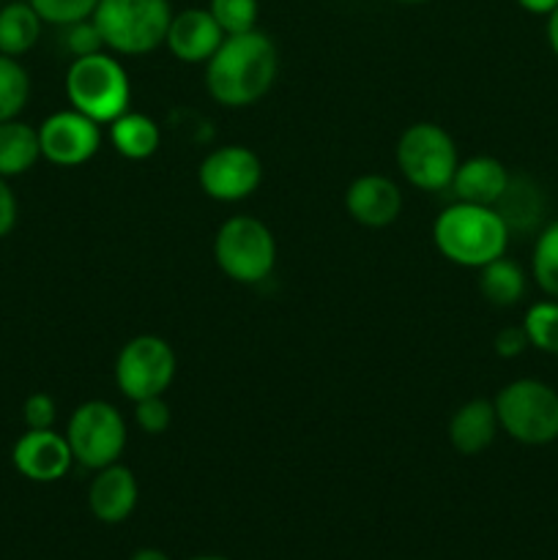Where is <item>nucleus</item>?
Listing matches in <instances>:
<instances>
[{"mask_svg": "<svg viewBox=\"0 0 558 560\" xmlns=\"http://www.w3.org/2000/svg\"><path fill=\"white\" fill-rule=\"evenodd\" d=\"M279 49L263 31L224 36L206 63V91L222 107H249L274 88Z\"/></svg>", "mask_w": 558, "mask_h": 560, "instance_id": "f257e3e1", "label": "nucleus"}, {"mask_svg": "<svg viewBox=\"0 0 558 560\" xmlns=\"http://www.w3.org/2000/svg\"><path fill=\"white\" fill-rule=\"evenodd\" d=\"M42 159L55 167H80L88 164L102 148V126L74 107L47 115L38 126Z\"/></svg>", "mask_w": 558, "mask_h": 560, "instance_id": "9b49d317", "label": "nucleus"}, {"mask_svg": "<svg viewBox=\"0 0 558 560\" xmlns=\"http://www.w3.org/2000/svg\"><path fill=\"white\" fill-rule=\"evenodd\" d=\"M525 348H531L528 337H525L523 323L520 326H507L496 334L492 339V350H496L501 359H518L520 353H525Z\"/></svg>", "mask_w": 558, "mask_h": 560, "instance_id": "7c9ffc66", "label": "nucleus"}, {"mask_svg": "<svg viewBox=\"0 0 558 560\" xmlns=\"http://www.w3.org/2000/svg\"><path fill=\"white\" fill-rule=\"evenodd\" d=\"M66 49H69L74 58H85V55H93V52H104V38L102 33H98L96 22L91 20H82V22H74V25L66 27Z\"/></svg>", "mask_w": 558, "mask_h": 560, "instance_id": "c85d7f7f", "label": "nucleus"}, {"mask_svg": "<svg viewBox=\"0 0 558 560\" xmlns=\"http://www.w3.org/2000/svg\"><path fill=\"white\" fill-rule=\"evenodd\" d=\"M3 5H5V0H0V9H3Z\"/></svg>", "mask_w": 558, "mask_h": 560, "instance_id": "4c0bfd02", "label": "nucleus"}, {"mask_svg": "<svg viewBox=\"0 0 558 560\" xmlns=\"http://www.w3.org/2000/svg\"><path fill=\"white\" fill-rule=\"evenodd\" d=\"M403 202V189L381 173L359 175L345 189V211L353 222L370 230H383L397 222Z\"/></svg>", "mask_w": 558, "mask_h": 560, "instance_id": "ddd939ff", "label": "nucleus"}, {"mask_svg": "<svg viewBox=\"0 0 558 560\" xmlns=\"http://www.w3.org/2000/svg\"><path fill=\"white\" fill-rule=\"evenodd\" d=\"M498 430H501V424H498L492 399H468L452 413L446 435L454 452H460L463 457H476L492 446Z\"/></svg>", "mask_w": 558, "mask_h": 560, "instance_id": "f3484780", "label": "nucleus"}, {"mask_svg": "<svg viewBox=\"0 0 558 560\" xmlns=\"http://www.w3.org/2000/svg\"><path fill=\"white\" fill-rule=\"evenodd\" d=\"M496 208L498 213L507 219L509 230L514 228L525 230L528 224H534L536 219H539V211H542L539 191H536V186L531 184L528 178H512L509 180L507 195L501 197V202H498Z\"/></svg>", "mask_w": 558, "mask_h": 560, "instance_id": "5701e85b", "label": "nucleus"}, {"mask_svg": "<svg viewBox=\"0 0 558 560\" xmlns=\"http://www.w3.org/2000/svg\"><path fill=\"white\" fill-rule=\"evenodd\" d=\"M22 421L27 430H55L58 421V405L49 394L36 392L22 402Z\"/></svg>", "mask_w": 558, "mask_h": 560, "instance_id": "c756f323", "label": "nucleus"}, {"mask_svg": "<svg viewBox=\"0 0 558 560\" xmlns=\"http://www.w3.org/2000/svg\"><path fill=\"white\" fill-rule=\"evenodd\" d=\"M135 424L146 435H162V432H167V427L173 424V410H170L167 399L148 397L135 402Z\"/></svg>", "mask_w": 558, "mask_h": 560, "instance_id": "cd10ccee", "label": "nucleus"}, {"mask_svg": "<svg viewBox=\"0 0 558 560\" xmlns=\"http://www.w3.org/2000/svg\"><path fill=\"white\" fill-rule=\"evenodd\" d=\"M224 42V31L208 9H184L173 14L164 47L181 63H208Z\"/></svg>", "mask_w": 558, "mask_h": 560, "instance_id": "4468645a", "label": "nucleus"}, {"mask_svg": "<svg viewBox=\"0 0 558 560\" xmlns=\"http://www.w3.org/2000/svg\"><path fill=\"white\" fill-rule=\"evenodd\" d=\"M208 11H211L217 25L224 31V36H235V33L255 31L257 16H260V3L257 0H211Z\"/></svg>", "mask_w": 558, "mask_h": 560, "instance_id": "a878e982", "label": "nucleus"}, {"mask_svg": "<svg viewBox=\"0 0 558 560\" xmlns=\"http://www.w3.org/2000/svg\"><path fill=\"white\" fill-rule=\"evenodd\" d=\"M531 273L547 299L558 301V219H553L542 233L536 235L534 257H531Z\"/></svg>", "mask_w": 558, "mask_h": 560, "instance_id": "b1692460", "label": "nucleus"}, {"mask_svg": "<svg viewBox=\"0 0 558 560\" xmlns=\"http://www.w3.org/2000/svg\"><path fill=\"white\" fill-rule=\"evenodd\" d=\"M547 42H550V49L558 58V9L547 16Z\"/></svg>", "mask_w": 558, "mask_h": 560, "instance_id": "72a5a7b5", "label": "nucleus"}, {"mask_svg": "<svg viewBox=\"0 0 558 560\" xmlns=\"http://www.w3.org/2000/svg\"><path fill=\"white\" fill-rule=\"evenodd\" d=\"M399 3H425V0H399Z\"/></svg>", "mask_w": 558, "mask_h": 560, "instance_id": "e433bc0d", "label": "nucleus"}, {"mask_svg": "<svg viewBox=\"0 0 558 560\" xmlns=\"http://www.w3.org/2000/svg\"><path fill=\"white\" fill-rule=\"evenodd\" d=\"M42 16L27 0H14L0 9V55L22 58L42 38Z\"/></svg>", "mask_w": 558, "mask_h": 560, "instance_id": "aec40b11", "label": "nucleus"}, {"mask_svg": "<svg viewBox=\"0 0 558 560\" xmlns=\"http://www.w3.org/2000/svg\"><path fill=\"white\" fill-rule=\"evenodd\" d=\"M107 140L118 156L129 159V162H146L162 145V129L151 115L126 109L120 118L107 126Z\"/></svg>", "mask_w": 558, "mask_h": 560, "instance_id": "a211bd4d", "label": "nucleus"}, {"mask_svg": "<svg viewBox=\"0 0 558 560\" xmlns=\"http://www.w3.org/2000/svg\"><path fill=\"white\" fill-rule=\"evenodd\" d=\"M170 0H98L93 11L104 47L115 55H148L167 38Z\"/></svg>", "mask_w": 558, "mask_h": 560, "instance_id": "20e7f679", "label": "nucleus"}, {"mask_svg": "<svg viewBox=\"0 0 558 560\" xmlns=\"http://www.w3.org/2000/svg\"><path fill=\"white\" fill-rule=\"evenodd\" d=\"M507 164L498 162L496 156H470L457 164L454 178L449 189L454 191L460 202H474V206H492L501 202V197L509 189Z\"/></svg>", "mask_w": 558, "mask_h": 560, "instance_id": "dca6fc26", "label": "nucleus"}, {"mask_svg": "<svg viewBox=\"0 0 558 560\" xmlns=\"http://www.w3.org/2000/svg\"><path fill=\"white\" fill-rule=\"evenodd\" d=\"M27 3L36 9V14L42 16V22L69 27L74 25V22L91 20L98 0H27Z\"/></svg>", "mask_w": 558, "mask_h": 560, "instance_id": "bb28decb", "label": "nucleus"}, {"mask_svg": "<svg viewBox=\"0 0 558 560\" xmlns=\"http://www.w3.org/2000/svg\"><path fill=\"white\" fill-rule=\"evenodd\" d=\"M42 159V145H38V129H33L25 120H3L0 124V175L3 178H16L27 170L36 167Z\"/></svg>", "mask_w": 558, "mask_h": 560, "instance_id": "6ab92c4d", "label": "nucleus"}, {"mask_svg": "<svg viewBox=\"0 0 558 560\" xmlns=\"http://www.w3.org/2000/svg\"><path fill=\"white\" fill-rule=\"evenodd\" d=\"M137 498H140V487H137L135 474L120 463L96 470L88 487V506L93 517L104 525H118L129 520Z\"/></svg>", "mask_w": 558, "mask_h": 560, "instance_id": "2eb2a0df", "label": "nucleus"}, {"mask_svg": "<svg viewBox=\"0 0 558 560\" xmlns=\"http://www.w3.org/2000/svg\"><path fill=\"white\" fill-rule=\"evenodd\" d=\"M189 560H230L224 556H197V558H189Z\"/></svg>", "mask_w": 558, "mask_h": 560, "instance_id": "c9c22d12", "label": "nucleus"}, {"mask_svg": "<svg viewBox=\"0 0 558 560\" xmlns=\"http://www.w3.org/2000/svg\"><path fill=\"white\" fill-rule=\"evenodd\" d=\"M501 432L523 446H547L558 441V392L536 377L507 383L492 399Z\"/></svg>", "mask_w": 558, "mask_h": 560, "instance_id": "39448f33", "label": "nucleus"}, {"mask_svg": "<svg viewBox=\"0 0 558 560\" xmlns=\"http://www.w3.org/2000/svg\"><path fill=\"white\" fill-rule=\"evenodd\" d=\"M202 195L217 202H241L263 184V162L246 145H219L197 167Z\"/></svg>", "mask_w": 558, "mask_h": 560, "instance_id": "9d476101", "label": "nucleus"}, {"mask_svg": "<svg viewBox=\"0 0 558 560\" xmlns=\"http://www.w3.org/2000/svg\"><path fill=\"white\" fill-rule=\"evenodd\" d=\"M11 463H14L16 474L25 476L27 481L53 485L69 474L74 465V454H71L63 432L25 430L11 448Z\"/></svg>", "mask_w": 558, "mask_h": 560, "instance_id": "f8f14e48", "label": "nucleus"}, {"mask_svg": "<svg viewBox=\"0 0 558 560\" xmlns=\"http://www.w3.org/2000/svg\"><path fill=\"white\" fill-rule=\"evenodd\" d=\"M479 293L492 306H514L525 295V271L507 255L479 268Z\"/></svg>", "mask_w": 558, "mask_h": 560, "instance_id": "412c9836", "label": "nucleus"}, {"mask_svg": "<svg viewBox=\"0 0 558 560\" xmlns=\"http://www.w3.org/2000/svg\"><path fill=\"white\" fill-rule=\"evenodd\" d=\"M213 260L219 271L239 284H260L277 266V238L263 219L230 217L213 235Z\"/></svg>", "mask_w": 558, "mask_h": 560, "instance_id": "423d86ee", "label": "nucleus"}, {"mask_svg": "<svg viewBox=\"0 0 558 560\" xmlns=\"http://www.w3.org/2000/svg\"><path fill=\"white\" fill-rule=\"evenodd\" d=\"M66 98L77 113L109 126L129 109L131 80L115 55L93 52L71 60L66 71Z\"/></svg>", "mask_w": 558, "mask_h": 560, "instance_id": "7ed1b4c3", "label": "nucleus"}, {"mask_svg": "<svg viewBox=\"0 0 558 560\" xmlns=\"http://www.w3.org/2000/svg\"><path fill=\"white\" fill-rule=\"evenodd\" d=\"M129 560H170V556L167 552L156 550V547H142V550H137Z\"/></svg>", "mask_w": 558, "mask_h": 560, "instance_id": "f704fd0d", "label": "nucleus"}, {"mask_svg": "<svg viewBox=\"0 0 558 560\" xmlns=\"http://www.w3.org/2000/svg\"><path fill=\"white\" fill-rule=\"evenodd\" d=\"M31 98V74L20 58L0 55V124L14 120Z\"/></svg>", "mask_w": 558, "mask_h": 560, "instance_id": "4be33fe9", "label": "nucleus"}, {"mask_svg": "<svg viewBox=\"0 0 558 560\" xmlns=\"http://www.w3.org/2000/svg\"><path fill=\"white\" fill-rule=\"evenodd\" d=\"M525 337H528L531 348L542 350V353L558 355V301H536L525 310L523 317Z\"/></svg>", "mask_w": 558, "mask_h": 560, "instance_id": "393cba45", "label": "nucleus"}, {"mask_svg": "<svg viewBox=\"0 0 558 560\" xmlns=\"http://www.w3.org/2000/svg\"><path fill=\"white\" fill-rule=\"evenodd\" d=\"M460 164L457 142L443 126L419 120L397 140V167L403 178L419 191H443L452 186Z\"/></svg>", "mask_w": 558, "mask_h": 560, "instance_id": "0eeeda50", "label": "nucleus"}, {"mask_svg": "<svg viewBox=\"0 0 558 560\" xmlns=\"http://www.w3.org/2000/svg\"><path fill=\"white\" fill-rule=\"evenodd\" d=\"M520 9H525L528 14H539V16H550L553 11L558 9V0H518Z\"/></svg>", "mask_w": 558, "mask_h": 560, "instance_id": "473e14b6", "label": "nucleus"}, {"mask_svg": "<svg viewBox=\"0 0 558 560\" xmlns=\"http://www.w3.org/2000/svg\"><path fill=\"white\" fill-rule=\"evenodd\" d=\"M178 372V355L167 339L156 334L131 337L115 359V386L129 402L164 397Z\"/></svg>", "mask_w": 558, "mask_h": 560, "instance_id": "1a4fd4ad", "label": "nucleus"}, {"mask_svg": "<svg viewBox=\"0 0 558 560\" xmlns=\"http://www.w3.org/2000/svg\"><path fill=\"white\" fill-rule=\"evenodd\" d=\"M16 217H20V206H16V197L11 191L9 178L0 175V241L5 235H11V230L16 228Z\"/></svg>", "mask_w": 558, "mask_h": 560, "instance_id": "2f4dec72", "label": "nucleus"}, {"mask_svg": "<svg viewBox=\"0 0 558 560\" xmlns=\"http://www.w3.org/2000/svg\"><path fill=\"white\" fill-rule=\"evenodd\" d=\"M63 435L74 454V463L88 470H102L118 463L129 441L124 413L104 399H88L77 405Z\"/></svg>", "mask_w": 558, "mask_h": 560, "instance_id": "6e6552de", "label": "nucleus"}, {"mask_svg": "<svg viewBox=\"0 0 558 560\" xmlns=\"http://www.w3.org/2000/svg\"><path fill=\"white\" fill-rule=\"evenodd\" d=\"M509 235L512 230L498 208L474 206V202L454 200L432 222V244L441 257L454 266L476 268V271L507 255Z\"/></svg>", "mask_w": 558, "mask_h": 560, "instance_id": "f03ea898", "label": "nucleus"}]
</instances>
